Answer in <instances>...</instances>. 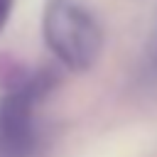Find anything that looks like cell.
<instances>
[{
    "label": "cell",
    "mask_w": 157,
    "mask_h": 157,
    "mask_svg": "<svg viewBox=\"0 0 157 157\" xmlns=\"http://www.w3.org/2000/svg\"><path fill=\"white\" fill-rule=\"evenodd\" d=\"M42 34L49 52L71 71L91 69L103 49V29L78 0H47Z\"/></svg>",
    "instance_id": "cell-1"
},
{
    "label": "cell",
    "mask_w": 157,
    "mask_h": 157,
    "mask_svg": "<svg viewBox=\"0 0 157 157\" xmlns=\"http://www.w3.org/2000/svg\"><path fill=\"white\" fill-rule=\"evenodd\" d=\"M142 74H145V78L157 81V27H155V32H152V37H150V42H147V47H145Z\"/></svg>",
    "instance_id": "cell-3"
},
{
    "label": "cell",
    "mask_w": 157,
    "mask_h": 157,
    "mask_svg": "<svg viewBox=\"0 0 157 157\" xmlns=\"http://www.w3.org/2000/svg\"><path fill=\"white\" fill-rule=\"evenodd\" d=\"M12 2H15V0H0V32H2V27L7 25V17H10V10H12Z\"/></svg>",
    "instance_id": "cell-4"
},
{
    "label": "cell",
    "mask_w": 157,
    "mask_h": 157,
    "mask_svg": "<svg viewBox=\"0 0 157 157\" xmlns=\"http://www.w3.org/2000/svg\"><path fill=\"white\" fill-rule=\"evenodd\" d=\"M54 74L20 76L0 96V157H29L37 147L34 105L52 91Z\"/></svg>",
    "instance_id": "cell-2"
}]
</instances>
